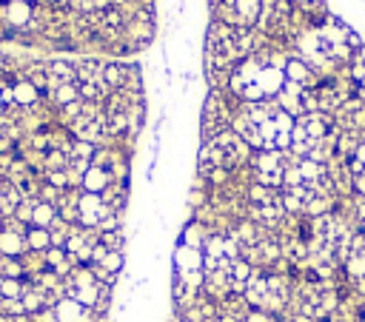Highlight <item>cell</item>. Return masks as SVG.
Wrapping results in <instances>:
<instances>
[{
	"label": "cell",
	"instance_id": "obj_10",
	"mask_svg": "<svg viewBox=\"0 0 365 322\" xmlns=\"http://www.w3.org/2000/svg\"><path fill=\"white\" fill-rule=\"evenodd\" d=\"M351 160H356V163H362V166H365V140L356 145V154H354Z\"/></svg>",
	"mask_w": 365,
	"mask_h": 322
},
{
	"label": "cell",
	"instance_id": "obj_9",
	"mask_svg": "<svg viewBox=\"0 0 365 322\" xmlns=\"http://www.w3.org/2000/svg\"><path fill=\"white\" fill-rule=\"evenodd\" d=\"M29 18H32V9H29L26 4H12V6H9V21H12V23L23 26V23H29Z\"/></svg>",
	"mask_w": 365,
	"mask_h": 322
},
{
	"label": "cell",
	"instance_id": "obj_1",
	"mask_svg": "<svg viewBox=\"0 0 365 322\" xmlns=\"http://www.w3.org/2000/svg\"><path fill=\"white\" fill-rule=\"evenodd\" d=\"M109 186H111V174H109L106 169H94V166H92V169L83 174V186H80V189L89 191V194H103Z\"/></svg>",
	"mask_w": 365,
	"mask_h": 322
},
{
	"label": "cell",
	"instance_id": "obj_2",
	"mask_svg": "<svg viewBox=\"0 0 365 322\" xmlns=\"http://www.w3.org/2000/svg\"><path fill=\"white\" fill-rule=\"evenodd\" d=\"M26 248V237L18 234V231H0V251H4L6 257H21Z\"/></svg>",
	"mask_w": 365,
	"mask_h": 322
},
{
	"label": "cell",
	"instance_id": "obj_11",
	"mask_svg": "<svg viewBox=\"0 0 365 322\" xmlns=\"http://www.w3.org/2000/svg\"><path fill=\"white\" fill-rule=\"evenodd\" d=\"M0 106H4V89H0Z\"/></svg>",
	"mask_w": 365,
	"mask_h": 322
},
{
	"label": "cell",
	"instance_id": "obj_7",
	"mask_svg": "<svg viewBox=\"0 0 365 322\" xmlns=\"http://www.w3.org/2000/svg\"><path fill=\"white\" fill-rule=\"evenodd\" d=\"M100 268H106L109 274H114V277H120V271L126 268V254H123V251H109V254L103 257V262H100Z\"/></svg>",
	"mask_w": 365,
	"mask_h": 322
},
{
	"label": "cell",
	"instance_id": "obj_5",
	"mask_svg": "<svg viewBox=\"0 0 365 322\" xmlns=\"http://www.w3.org/2000/svg\"><path fill=\"white\" fill-rule=\"evenodd\" d=\"M52 97H55V103L63 109V106L80 100V89H77V83H60V86L52 89Z\"/></svg>",
	"mask_w": 365,
	"mask_h": 322
},
{
	"label": "cell",
	"instance_id": "obj_3",
	"mask_svg": "<svg viewBox=\"0 0 365 322\" xmlns=\"http://www.w3.org/2000/svg\"><path fill=\"white\" fill-rule=\"evenodd\" d=\"M55 220H58V209L38 200V203H35V211H32V226H35V228H49Z\"/></svg>",
	"mask_w": 365,
	"mask_h": 322
},
{
	"label": "cell",
	"instance_id": "obj_8",
	"mask_svg": "<svg viewBox=\"0 0 365 322\" xmlns=\"http://www.w3.org/2000/svg\"><path fill=\"white\" fill-rule=\"evenodd\" d=\"M23 285H21V279H0V296L4 299H21L23 296Z\"/></svg>",
	"mask_w": 365,
	"mask_h": 322
},
{
	"label": "cell",
	"instance_id": "obj_4",
	"mask_svg": "<svg viewBox=\"0 0 365 322\" xmlns=\"http://www.w3.org/2000/svg\"><path fill=\"white\" fill-rule=\"evenodd\" d=\"M26 245L32 248V251H40V254H46L49 248H52V237H49V228H29L26 231Z\"/></svg>",
	"mask_w": 365,
	"mask_h": 322
},
{
	"label": "cell",
	"instance_id": "obj_6",
	"mask_svg": "<svg viewBox=\"0 0 365 322\" xmlns=\"http://www.w3.org/2000/svg\"><path fill=\"white\" fill-rule=\"evenodd\" d=\"M15 103H21V106H32L35 100H38V89L26 80V83H15Z\"/></svg>",
	"mask_w": 365,
	"mask_h": 322
}]
</instances>
